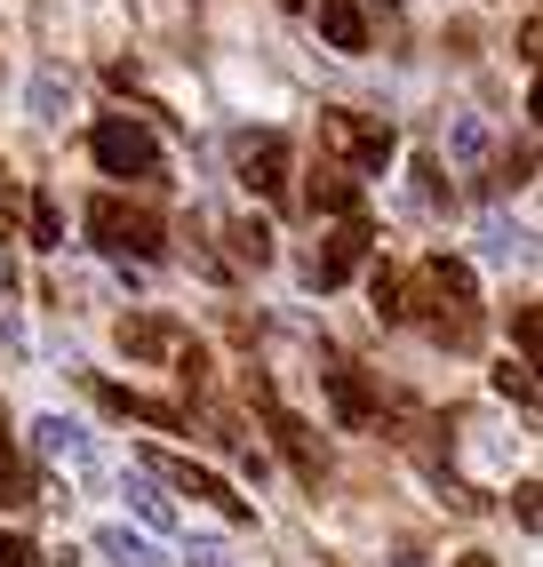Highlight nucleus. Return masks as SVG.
Listing matches in <instances>:
<instances>
[{
	"label": "nucleus",
	"mask_w": 543,
	"mask_h": 567,
	"mask_svg": "<svg viewBox=\"0 0 543 567\" xmlns=\"http://www.w3.org/2000/svg\"><path fill=\"white\" fill-rule=\"evenodd\" d=\"M320 153L344 176H383V161H392V128L368 121V112H320Z\"/></svg>",
	"instance_id": "obj_4"
},
{
	"label": "nucleus",
	"mask_w": 543,
	"mask_h": 567,
	"mask_svg": "<svg viewBox=\"0 0 543 567\" xmlns=\"http://www.w3.org/2000/svg\"><path fill=\"white\" fill-rule=\"evenodd\" d=\"M64 104H72V81L57 64H41L32 72V121H64Z\"/></svg>",
	"instance_id": "obj_19"
},
{
	"label": "nucleus",
	"mask_w": 543,
	"mask_h": 567,
	"mask_svg": "<svg viewBox=\"0 0 543 567\" xmlns=\"http://www.w3.org/2000/svg\"><path fill=\"white\" fill-rule=\"evenodd\" d=\"M480 248H488V264H527V256H535V233H527V224H512V216H488V224H480Z\"/></svg>",
	"instance_id": "obj_15"
},
{
	"label": "nucleus",
	"mask_w": 543,
	"mask_h": 567,
	"mask_svg": "<svg viewBox=\"0 0 543 567\" xmlns=\"http://www.w3.org/2000/svg\"><path fill=\"white\" fill-rule=\"evenodd\" d=\"M32 447H41V456L57 464V472H72V480H96V440L72 424V415H41V424H32Z\"/></svg>",
	"instance_id": "obj_8"
},
{
	"label": "nucleus",
	"mask_w": 543,
	"mask_h": 567,
	"mask_svg": "<svg viewBox=\"0 0 543 567\" xmlns=\"http://www.w3.org/2000/svg\"><path fill=\"white\" fill-rule=\"evenodd\" d=\"M0 567H41V551H32L24 536H0Z\"/></svg>",
	"instance_id": "obj_29"
},
{
	"label": "nucleus",
	"mask_w": 543,
	"mask_h": 567,
	"mask_svg": "<svg viewBox=\"0 0 543 567\" xmlns=\"http://www.w3.org/2000/svg\"><path fill=\"white\" fill-rule=\"evenodd\" d=\"M89 392L112 408V415H136V424L152 432H184V408L176 400H152V392H129V384H112V375H89Z\"/></svg>",
	"instance_id": "obj_12"
},
{
	"label": "nucleus",
	"mask_w": 543,
	"mask_h": 567,
	"mask_svg": "<svg viewBox=\"0 0 543 567\" xmlns=\"http://www.w3.org/2000/svg\"><path fill=\"white\" fill-rule=\"evenodd\" d=\"M248 400H256V415H264L272 447H280V456L296 464V480H304V487H320V480H328V447L313 440V424H304L296 408H280V392H272V375H256V368H248Z\"/></svg>",
	"instance_id": "obj_3"
},
{
	"label": "nucleus",
	"mask_w": 543,
	"mask_h": 567,
	"mask_svg": "<svg viewBox=\"0 0 543 567\" xmlns=\"http://www.w3.org/2000/svg\"><path fill=\"white\" fill-rule=\"evenodd\" d=\"M96 551H104L112 567H168V559H161V544H152V536H129L121 519H112L104 536H96Z\"/></svg>",
	"instance_id": "obj_16"
},
{
	"label": "nucleus",
	"mask_w": 543,
	"mask_h": 567,
	"mask_svg": "<svg viewBox=\"0 0 543 567\" xmlns=\"http://www.w3.org/2000/svg\"><path fill=\"white\" fill-rule=\"evenodd\" d=\"M184 559H192V567H240L224 536H192V551H184Z\"/></svg>",
	"instance_id": "obj_26"
},
{
	"label": "nucleus",
	"mask_w": 543,
	"mask_h": 567,
	"mask_svg": "<svg viewBox=\"0 0 543 567\" xmlns=\"http://www.w3.org/2000/svg\"><path fill=\"white\" fill-rule=\"evenodd\" d=\"M320 384H328L336 424H376V392H368V375L344 360V352H320Z\"/></svg>",
	"instance_id": "obj_11"
},
{
	"label": "nucleus",
	"mask_w": 543,
	"mask_h": 567,
	"mask_svg": "<svg viewBox=\"0 0 543 567\" xmlns=\"http://www.w3.org/2000/svg\"><path fill=\"white\" fill-rule=\"evenodd\" d=\"M136 472H152L161 487H176V496L208 504V512H224L232 527H248V519H256V504H248V496H232V480H216V472H201V464H184V456H161V447H144Z\"/></svg>",
	"instance_id": "obj_5"
},
{
	"label": "nucleus",
	"mask_w": 543,
	"mask_h": 567,
	"mask_svg": "<svg viewBox=\"0 0 543 567\" xmlns=\"http://www.w3.org/2000/svg\"><path fill=\"white\" fill-rule=\"evenodd\" d=\"M495 392L535 415V368H527V360H503V368H495Z\"/></svg>",
	"instance_id": "obj_21"
},
{
	"label": "nucleus",
	"mask_w": 543,
	"mask_h": 567,
	"mask_svg": "<svg viewBox=\"0 0 543 567\" xmlns=\"http://www.w3.org/2000/svg\"><path fill=\"white\" fill-rule=\"evenodd\" d=\"M240 184L264 200H288V136H240Z\"/></svg>",
	"instance_id": "obj_10"
},
{
	"label": "nucleus",
	"mask_w": 543,
	"mask_h": 567,
	"mask_svg": "<svg viewBox=\"0 0 543 567\" xmlns=\"http://www.w3.org/2000/svg\"><path fill=\"white\" fill-rule=\"evenodd\" d=\"M89 153H96L104 176H161V136H152L144 121H121V112L89 128Z\"/></svg>",
	"instance_id": "obj_6"
},
{
	"label": "nucleus",
	"mask_w": 543,
	"mask_h": 567,
	"mask_svg": "<svg viewBox=\"0 0 543 567\" xmlns=\"http://www.w3.org/2000/svg\"><path fill=\"white\" fill-rule=\"evenodd\" d=\"M512 512H520V527L535 536V480H520V496H512Z\"/></svg>",
	"instance_id": "obj_30"
},
{
	"label": "nucleus",
	"mask_w": 543,
	"mask_h": 567,
	"mask_svg": "<svg viewBox=\"0 0 543 567\" xmlns=\"http://www.w3.org/2000/svg\"><path fill=\"white\" fill-rule=\"evenodd\" d=\"M448 144H455V161H480V153H488V128H480V121H455Z\"/></svg>",
	"instance_id": "obj_27"
},
{
	"label": "nucleus",
	"mask_w": 543,
	"mask_h": 567,
	"mask_svg": "<svg viewBox=\"0 0 543 567\" xmlns=\"http://www.w3.org/2000/svg\"><path fill=\"white\" fill-rule=\"evenodd\" d=\"M112 336H121V352H129V360H176V352L192 344L176 312H129Z\"/></svg>",
	"instance_id": "obj_9"
},
{
	"label": "nucleus",
	"mask_w": 543,
	"mask_h": 567,
	"mask_svg": "<svg viewBox=\"0 0 543 567\" xmlns=\"http://www.w3.org/2000/svg\"><path fill=\"white\" fill-rule=\"evenodd\" d=\"M320 32H328V49L360 56V49H368V17H360V0H320Z\"/></svg>",
	"instance_id": "obj_14"
},
{
	"label": "nucleus",
	"mask_w": 543,
	"mask_h": 567,
	"mask_svg": "<svg viewBox=\"0 0 543 567\" xmlns=\"http://www.w3.org/2000/svg\"><path fill=\"white\" fill-rule=\"evenodd\" d=\"M304 208H313V216H344V224H352V216H360V184L344 176L336 161H320V168H313V184H304Z\"/></svg>",
	"instance_id": "obj_13"
},
{
	"label": "nucleus",
	"mask_w": 543,
	"mask_h": 567,
	"mask_svg": "<svg viewBox=\"0 0 543 567\" xmlns=\"http://www.w3.org/2000/svg\"><path fill=\"white\" fill-rule=\"evenodd\" d=\"M368 296H376V320H408V288H400L392 264H383V272L368 280Z\"/></svg>",
	"instance_id": "obj_22"
},
{
	"label": "nucleus",
	"mask_w": 543,
	"mask_h": 567,
	"mask_svg": "<svg viewBox=\"0 0 543 567\" xmlns=\"http://www.w3.org/2000/svg\"><path fill=\"white\" fill-rule=\"evenodd\" d=\"M512 336H520V360L535 368V336H543V320H535V305H520V312H512Z\"/></svg>",
	"instance_id": "obj_28"
},
{
	"label": "nucleus",
	"mask_w": 543,
	"mask_h": 567,
	"mask_svg": "<svg viewBox=\"0 0 543 567\" xmlns=\"http://www.w3.org/2000/svg\"><path fill=\"white\" fill-rule=\"evenodd\" d=\"M89 233H96V248L136 256V264L168 256V224L152 216V208H136V200H121V193H96V200H89Z\"/></svg>",
	"instance_id": "obj_2"
},
{
	"label": "nucleus",
	"mask_w": 543,
	"mask_h": 567,
	"mask_svg": "<svg viewBox=\"0 0 543 567\" xmlns=\"http://www.w3.org/2000/svg\"><path fill=\"white\" fill-rule=\"evenodd\" d=\"M416 208H448V184H440V161H416Z\"/></svg>",
	"instance_id": "obj_25"
},
{
	"label": "nucleus",
	"mask_w": 543,
	"mask_h": 567,
	"mask_svg": "<svg viewBox=\"0 0 543 567\" xmlns=\"http://www.w3.org/2000/svg\"><path fill=\"white\" fill-rule=\"evenodd\" d=\"M280 9H304V0H280Z\"/></svg>",
	"instance_id": "obj_33"
},
{
	"label": "nucleus",
	"mask_w": 543,
	"mask_h": 567,
	"mask_svg": "<svg viewBox=\"0 0 543 567\" xmlns=\"http://www.w3.org/2000/svg\"><path fill=\"white\" fill-rule=\"evenodd\" d=\"M463 567H495V559H480V551H472V559H463Z\"/></svg>",
	"instance_id": "obj_32"
},
{
	"label": "nucleus",
	"mask_w": 543,
	"mask_h": 567,
	"mask_svg": "<svg viewBox=\"0 0 543 567\" xmlns=\"http://www.w3.org/2000/svg\"><path fill=\"white\" fill-rule=\"evenodd\" d=\"M0 504H32V472H24L17 440H9V415H0Z\"/></svg>",
	"instance_id": "obj_18"
},
{
	"label": "nucleus",
	"mask_w": 543,
	"mask_h": 567,
	"mask_svg": "<svg viewBox=\"0 0 543 567\" xmlns=\"http://www.w3.org/2000/svg\"><path fill=\"white\" fill-rule=\"evenodd\" d=\"M495 193H520V184H535V144H512V153H503V168L488 176Z\"/></svg>",
	"instance_id": "obj_23"
},
{
	"label": "nucleus",
	"mask_w": 543,
	"mask_h": 567,
	"mask_svg": "<svg viewBox=\"0 0 543 567\" xmlns=\"http://www.w3.org/2000/svg\"><path fill=\"white\" fill-rule=\"evenodd\" d=\"M32 240H41V248H64V208H57L49 193H32Z\"/></svg>",
	"instance_id": "obj_24"
},
{
	"label": "nucleus",
	"mask_w": 543,
	"mask_h": 567,
	"mask_svg": "<svg viewBox=\"0 0 543 567\" xmlns=\"http://www.w3.org/2000/svg\"><path fill=\"white\" fill-rule=\"evenodd\" d=\"M400 288H416L408 312H423V328H432L440 344H455V352L480 344V280H472L463 256H423L416 280H400Z\"/></svg>",
	"instance_id": "obj_1"
},
{
	"label": "nucleus",
	"mask_w": 543,
	"mask_h": 567,
	"mask_svg": "<svg viewBox=\"0 0 543 567\" xmlns=\"http://www.w3.org/2000/svg\"><path fill=\"white\" fill-rule=\"evenodd\" d=\"M129 504H136L144 527H176V504H168V487L152 480V472H129Z\"/></svg>",
	"instance_id": "obj_17"
},
{
	"label": "nucleus",
	"mask_w": 543,
	"mask_h": 567,
	"mask_svg": "<svg viewBox=\"0 0 543 567\" xmlns=\"http://www.w3.org/2000/svg\"><path fill=\"white\" fill-rule=\"evenodd\" d=\"M392 567H423V559H416V551H400V559H392Z\"/></svg>",
	"instance_id": "obj_31"
},
{
	"label": "nucleus",
	"mask_w": 543,
	"mask_h": 567,
	"mask_svg": "<svg viewBox=\"0 0 543 567\" xmlns=\"http://www.w3.org/2000/svg\"><path fill=\"white\" fill-rule=\"evenodd\" d=\"M224 240H232V256H240V264H272V224H256V216L224 224Z\"/></svg>",
	"instance_id": "obj_20"
},
{
	"label": "nucleus",
	"mask_w": 543,
	"mask_h": 567,
	"mask_svg": "<svg viewBox=\"0 0 543 567\" xmlns=\"http://www.w3.org/2000/svg\"><path fill=\"white\" fill-rule=\"evenodd\" d=\"M360 264H368V216H352V224H336V233L313 248V256H304V288H344V280H352L360 272Z\"/></svg>",
	"instance_id": "obj_7"
}]
</instances>
